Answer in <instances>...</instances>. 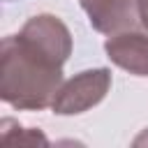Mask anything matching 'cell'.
<instances>
[{
    "label": "cell",
    "mask_w": 148,
    "mask_h": 148,
    "mask_svg": "<svg viewBox=\"0 0 148 148\" xmlns=\"http://www.w3.org/2000/svg\"><path fill=\"white\" fill-rule=\"evenodd\" d=\"M72 53L69 28L56 14L30 16L0 44V97L18 111L51 106Z\"/></svg>",
    "instance_id": "obj_1"
},
{
    "label": "cell",
    "mask_w": 148,
    "mask_h": 148,
    "mask_svg": "<svg viewBox=\"0 0 148 148\" xmlns=\"http://www.w3.org/2000/svg\"><path fill=\"white\" fill-rule=\"evenodd\" d=\"M111 88V72L106 67H95V69H83L74 74L72 79L62 81L58 88L51 111L56 116H76L83 113L92 106H97Z\"/></svg>",
    "instance_id": "obj_2"
},
{
    "label": "cell",
    "mask_w": 148,
    "mask_h": 148,
    "mask_svg": "<svg viewBox=\"0 0 148 148\" xmlns=\"http://www.w3.org/2000/svg\"><path fill=\"white\" fill-rule=\"evenodd\" d=\"M104 51L116 67L134 76H148V30L143 32L139 28H130L109 35V39L104 42Z\"/></svg>",
    "instance_id": "obj_3"
},
{
    "label": "cell",
    "mask_w": 148,
    "mask_h": 148,
    "mask_svg": "<svg viewBox=\"0 0 148 148\" xmlns=\"http://www.w3.org/2000/svg\"><path fill=\"white\" fill-rule=\"evenodd\" d=\"M90 25L102 35H116L141 23L139 0H79Z\"/></svg>",
    "instance_id": "obj_4"
},
{
    "label": "cell",
    "mask_w": 148,
    "mask_h": 148,
    "mask_svg": "<svg viewBox=\"0 0 148 148\" xmlns=\"http://www.w3.org/2000/svg\"><path fill=\"white\" fill-rule=\"evenodd\" d=\"M139 18H141V25L148 30V0H139Z\"/></svg>",
    "instance_id": "obj_5"
},
{
    "label": "cell",
    "mask_w": 148,
    "mask_h": 148,
    "mask_svg": "<svg viewBox=\"0 0 148 148\" xmlns=\"http://www.w3.org/2000/svg\"><path fill=\"white\" fill-rule=\"evenodd\" d=\"M132 143H134V146H148V130H143V132H141Z\"/></svg>",
    "instance_id": "obj_6"
}]
</instances>
